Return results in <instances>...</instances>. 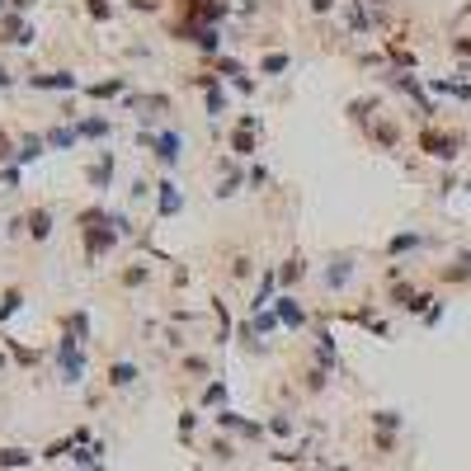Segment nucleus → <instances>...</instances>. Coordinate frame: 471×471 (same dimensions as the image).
I'll return each mask as SVG.
<instances>
[{
	"instance_id": "obj_37",
	"label": "nucleus",
	"mask_w": 471,
	"mask_h": 471,
	"mask_svg": "<svg viewBox=\"0 0 471 471\" xmlns=\"http://www.w3.org/2000/svg\"><path fill=\"white\" fill-rule=\"evenodd\" d=\"M368 5H387V0H368Z\"/></svg>"
},
{
	"instance_id": "obj_34",
	"label": "nucleus",
	"mask_w": 471,
	"mask_h": 471,
	"mask_svg": "<svg viewBox=\"0 0 471 471\" xmlns=\"http://www.w3.org/2000/svg\"><path fill=\"white\" fill-rule=\"evenodd\" d=\"M33 5H38V0H10V10H15V15H24V10H33Z\"/></svg>"
},
{
	"instance_id": "obj_35",
	"label": "nucleus",
	"mask_w": 471,
	"mask_h": 471,
	"mask_svg": "<svg viewBox=\"0 0 471 471\" xmlns=\"http://www.w3.org/2000/svg\"><path fill=\"white\" fill-rule=\"evenodd\" d=\"M10 85H15V76H10V71L0 66V90H10Z\"/></svg>"
},
{
	"instance_id": "obj_13",
	"label": "nucleus",
	"mask_w": 471,
	"mask_h": 471,
	"mask_svg": "<svg viewBox=\"0 0 471 471\" xmlns=\"http://www.w3.org/2000/svg\"><path fill=\"white\" fill-rule=\"evenodd\" d=\"M302 273H307V259H302V254H292V259H288V264L278 269V283H283V288H292V283H297Z\"/></svg>"
},
{
	"instance_id": "obj_30",
	"label": "nucleus",
	"mask_w": 471,
	"mask_h": 471,
	"mask_svg": "<svg viewBox=\"0 0 471 471\" xmlns=\"http://www.w3.org/2000/svg\"><path fill=\"white\" fill-rule=\"evenodd\" d=\"M123 283H127V288H137V283H146V269H123Z\"/></svg>"
},
{
	"instance_id": "obj_8",
	"label": "nucleus",
	"mask_w": 471,
	"mask_h": 471,
	"mask_svg": "<svg viewBox=\"0 0 471 471\" xmlns=\"http://www.w3.org/2000/svg\"><path fill=\"white\" fill-rule=\"evenodd\" d=\"M38 90H76V76L71 71H47V76H33Z\"/></svg>"
},
{
	"instance_id": "obj_18",
	"label": "nucleus",
	"mask_w": 471,
	"mask_h": 471,
	"mask_svg": "<svg viewBox=\"0 0 471 471\" xmlns=\"http://www.w3.org/2000/svg\"><path fill=\"white\" fill-rule=\"evenodd\" d=\"M76 137H80V127H52V132H47V146H76Z\"/></svg>"
},
{
	"instance_id": "obj_26",
	"label": "nucleus",
	"mask_w": 471,
	"mask_h": 471,
	"mask_svg": "<svg viewBox=\"0 0 471 471\" xmlns=\"http://www.w3.org/2000/svg\"><path fill=\"white\" fill-rule=\"evenodd\" d=\"M85 15H90V19H109L113 5H109V0H85Z\"/></svg>"
},
{
	"instance_id": "obj_1",
	"label": "nucleus",
	"mask_w": 471,
	"mask_h": 471,
	"mask_svg": "<svg viewBox=\"0 0 471 471\" xmlns=\"http://www.w3.org/2000/svg\"><path fill=\"white\" fill-rule=\"evenodd\" d=\"M80 344H85V340H80V335H71V330L57 340V368H62V382H66V387H76L80 377H85V354H80Z\"/></svg>"
},
{
	"instance_id": "obj_4",
	"label": "nucleus",
	"mask_w": 471,
	"mask_h": 471,
	"mask_svg": "<svg viewBox=\"0 0 471 471\" xmlns=\"http://www.w3.org/2000/svg\"><path fill=\"white\" fill-rule=\"evenodd\" d=\"M146 146H156V160L160 165H174L179 151H184V137L179 132H160V137H146Z\"/></svg>"
},
{
	"instance_id": "obj_2",
	"label": "nucleus",
	"mask_w": 471,
	"mask_h": 471,
	"mask_svg": "<svg viewBox=\"0 0 471 471\" xmlns=\"http://www.w3.org/2000/svg\"><path fill=\"white\" fill-rule=\"evenodd\" d=\"M420 146H424V156H434V160H457V146H462V141H457L453 132H439V127H424Z\"/></svg>"
},
{
	"instance_id": "obj_19",
	"label": "nucleus",
	"mask_w": 471,
	"mask_h": 471,
	"mask_svg": "<svg viewBox=\"0 0 471 471\" xmlns=\"http://www.w3.org/2000/svg\"><path fill=\"white\" fill-rule=\"evenodd\" d=\"M373 137H377V141H382V146H396V141H401V127H396V123H392V118H382V123H377V127H373Z\"/></svg>"
},
{
	"instance_id": "obj_27",
	"label": "nucleus",
	"mask_w": 471,
	"mask_h": 471,
	"mask_svg": "<svg viewBox=\"0 0 471 471\" xmlns=\"http://www.w3.org/2000/svg\"><path fill=\"white\" fill-rule=\"evenodd\" d=\"M264 429H269V434H278V439H288V434H292V420H288V415H273Z\"/></svg>"
},
{
	"instance_id": "obj_22",
	"label": "nucleus",
	"mask_w": 471,
	"mask_h": 471,
	"mask_svg": "<svg viewBox=\"0 0 471 471\" xmlns=\"http://www.w3.org/2000/svg\"><path fill=\"white\" fill-rule=\"evenodd\" d=\"M203 406H217V410H226V387H221V382H207V392H203Z\"/></svg>"
},
{
	"instance_id": "obj_11",
	"label": "nucleus",
	"mask_w": 471,
	"mask_h": 471,
	"mask_svg": "<svg viewBox=\"0 0 471 471\" xmlns=\"http://www.w3.org/2000/svg\"><path fill=\"white\" fill-rule=\"evenodd\" d=\"M127 90V76H113V80H99V85H90V99H113V94H123Z\"/></svg>"
},
{
	"instance_id": "obj_31",
	"label": "nucleus",
	"mask_w": 471,
	"mask_h": 471,
	"mask_svg": "<svg viewBox=\"0 0 471 471\" xmlns=\"http://www.w3.org/2000/svg\"><path fill=\"white\" fill-rule=\"evenodd\" d=\"M10 156H19V146L10 141V132H0V160H10Z\"/></svg>"
},
{
	"instance_id": "obj_33",
	"label": "nucleus",
	"mask_w": 471,
	"mask_h": 471,
	"mask_svg": "<svg viewBox=\"0 0 471 471\" xmlns=\"http://www.w3.org/2000/svg\"><path fill=\"white\" fill-rule=\"evenodd\" d=\"M311 10H316V15H330V10H335V0H311Z\"/></svg>"
},
{
	"instance_id": "obj_17",
	"label": "nucleus",
	"mask_w": 471,
	"mask_h": 471,
	"mask_svg": "<svg viewBox=\"0 0 471 471\" xmlns=\"http://www.w3.org/2000/svg\"><path fill=\"white\" fill-rule=\"evenodd\" d=\"M420 240H424V236H415V231H401V236H392V240H387V254H406V250H415Z\"/></svg>"
},
{
	"instance_id": "obj_20",
	"label": "nucleus",
	"mask_w": 471,
	"mask_h": 471,
	"mask_svg": "<svg viewBox=\"0 0 471 471\" xmlns=\"http://www.w3.org/2000/svg\"><path fill=\"white\" fill-rule=\"evenodd\" d=\"M80 137H109V118H80Z\"/></svg>"
},
{
	"instance_id": "obj_7",
	"label": "nucleus",
	"mask_w": 471,
	"mask_h": 471,
	"mask_svg": "<svg viewBox=\"0 0 471 471\" xmlns=\"http://www.w3.org/2000/svg\"><path fill=\"white\" fill-rule=\"evenodd\" d=\"M24 231H29L33 240H47V236H52V212H47V207H33L29 217H24Z\"/></svg>"
},
{
	"instance_id": "obj_14",
	"label": "nucleus",
	"mask_w": 471,
	"mask_h": 471,
	"mask_svg": "<svg viewBox=\"0 0 471 471\" xmlns=\"http://www.w3.org/2000/svg\"><path fill=\"white\" fill-rule=\"evenodd\" d=\"M109 174H113V156L104 151V156H99V165H90V184L94 188H109Z\"/></svg>"
},
{
	"instance_id": "obj_16",
	"label": "nucleus",
	"mask_w": 471,
	"mask_h": 471,
	"mask_svg": "<svg viewBox=\"0 0 471 471\" xmlns=\"http://www.w3.org/2000/svg\"><path fill=\"white\" fill-rule=\"evenodd\" d=\"M33 462V453L29 448H0V467L10 471V467H29Z\"/></svg>"
},
{
	"instance_id": "obj_9",
	"label": "nucleus",
	"mask_w": 471,
	"mask_h": 471,
	"mask_svg": "<svg viewBox=\"0 0 471 471\" xmlns=\"http://www.w3.org/2000/svg\"><path fill=\"white\" fill-rule=\"evenodd\" d=\"M179 207H184V198H179V188L165 179V184H160V198H156V212L160 217H170V212H179Z\"/></svg>"
},
{
	"instance_id": "obj_29",
	"label": "nucleus",
	"mask_w": 471,
	"mask_h": 471,
	"mask_svg": "<svg viewBox=\"0 0 471 471\" xmlns=\"http://www.w3.org/2000/svg\"><path fill=\"white\" fill-rule=\"evenodd\" d=\"M43 156V141L38 137H24V151H19V160H38Z\"/></svg>"
},
{
	"instance_id": "obj_23",
	"label": "nucleus",
	"mask_w": 471,
	"mask_h": 471,
	"mask_svg": "<svg viewBox=\"0 0 471 471\" xmlns=\"http://www.w3.org/2000/svg\"><path fill=\"white\" fill-rule=\"evenodd\" d=\"M217 38H221L217 29H193V43L203 47V52H217Z\"/></svg>"
},
{
	"instance_id": "obj_6",
	"label": "nucleus",
	"mask_w": 471,
	"mask_h": 471,
	"mask_svg": "<svg viewBox=\"0 0 471 471\" xmlns=\"http://www.w3.org/2000/svg\"><path fill=\"white\" fill-rule=\"evenodd\" d=\"M250 132H254V118H240V127L231 132V151H236L240 160L254 156V137H250Z\"/></svg>"
},
{
	"instance_id": "obj_15",
	"label": "nucleus",
	"mask_w": 471,
	"mask_h": 471,
	"mask_svg": "<svg viewBox=\"0 0 471 471\" xmlns=\"http://www.w3.org/2000/svg\"><path fill=\"white\" fill-rule=\"evenodd\" d=\"M373 424H377V434H401V415L396 410H373Z\"/></svg>"
},
{
	"instance_id": "obj_25",
	"label": "nucleus",
	"mask_w": 471,
	"mask_h": 471,
	"mask_svg": "<svg viewBox=\"0 0 471 471\" xmlns=\"http://www.w3.org/2000/svg\"><path fill=\"white\" fill-rule=\"evenodd\" d=\"M373 109H377V99H354V104H349V113H354L359 123H368V118H373Z\"/></svg>"
},
{
	"instance_id": "obj_24",
	"label": "nucleus",
	"mask_w": 471,
	"mask_h": 471,
	"mask_svg": "<svg viewBox=\"0 0 471 471\" xmlns=\"http://www.w3.org/2000/svg\"><path fill=\"white\" fill-rule=\"evenodd\" d=\"M193 429H198V410H184V415H179V439H193Z\"/></svg>"
},
{
	"instance_id": "obj_38",
	"label": "nucleus",
	"mask_w": 471,
	"mask_h": 471,
	"mask_svg": "<svg viewBox=\"0 0 471 471\" xmlns=\"http://www.w3.org/2000/svg\"><path fill=\"white\" fill-rule=\"evenodd\" d=\"M5 5H10V0H0V10H5Z\"/></svg>"
},
{
	"instance_id": "obj_5",
	"label": "nucleus",
	"mask_w": 471,
	"mask_h": 471,
	"mask_svg": "<svg viewBox=\"0 0 471 471\" xmlns=\"http://www.w3.org/2000/svg\"><path fill=\"white\" fill-rule=\"evenodd\" d=\"M273 316H278L288 330H302V325H307V311H302L297 297H288V292H283V297H273Z\"/></svg>"
},
{
	"instance_id": "obj_10",
	"label": "nucleus",
	"mask_w": 471,
	"mask_h": 471,
	"mask_svg": "<svg viewBox=\"0 0 471 471\" xmlns=\"http://www.w3.org/2000/svg\"><path fill=\"white\" fill-rule=\"evenodd\" d=\"M137 363H109V387H118V392H123V387H132V382H137Z\"/></svg>"
},
{
	"instance_id": "obj_21",
	"label": "nucleus",
	"mask_w": 471,
	"mask_h": 471,
	"mask_svg": "<svg viewBox=\"0 0 471 471\" xmlns=\"http://www.w3.org/2000/svg\"><path fill=\"white\" fill-rule=\"evenodd\" d=\"M316 359H321V368H335V340H330L325 330H321V344H316Z\"/></svg>"
},
{
	"instance_id": "obj_3",
	"label": "nucleus",
	"mask_w": 471,
	"mask_h": 471,
	"mask_svg": "<svg viewBox=\"0 0 471 471\" xmlns=\"http://www.w3.org/2000/svg\"><path fill=\"white\" fill-rule=\"evenodd\" d=\"M354 254H335V259H330L325 264V273H321V283H325V292H340V288H344L349 278H354Z\"/></svg>"
},
{
	"instance_id": "obj_12",
	"label": "nucleus",
	"mask_w": 471,
	"mask_h": 471,
	"mask_svg": "<svg viewBox=\"0 0 471 471\" xmlns=\"http://www.w3.org/2000/svg\"><path fill=\"white\" fill-rule=\"evenodd\" d=\"M288 66H292V57H288V52H264V62H259V71H264V76H283Z\"/></svg>"
},
{
	"instance_id": "obj_28",
	"label": "nucleus",
	"mask_w": 471,
	"mask_h": 471,
	"mask_svg": "<svg viewBox=\"0 0 471 471\" xmlns=\"http://www.w3.org/2000/svg\"><path fill=\"white\" fill-rule=\"evenodd\" d=\"M19 302H24V297H19V292H5V297H0V321H10Z\"/></svg>"
},
{
	"instance_id": "obj_36",
	"label": "nucleus",
	"mask_w": 471,
	"mask_h": 471,
	"mask_svg": "<svg viewBox=\"0 0 471 471\" xmlns=\"http://www.w3.org/2000/svg\"><path fill=\"white\" fill-rule=\"evenodd\" d=\"M457 264H462V269L471 273V250H462V254H457Z\"/></svg>"
},
{
	"instance_id": "obj_32",
	"label": "nucleus",
	"mask_w": 471,
	"mask_h": 471,
	"mask_svg": "<svg viewBox=\"0 0 471 471\" xmlns=\"http://www.w3.org/2000/svg\"><path fill=\"white\" fill-rule=\"evenodd\" d=\"M231 273H236V278H250V273H254V264H250V259H245V254H240V259H236V269H231Z\"/></svg>"
},
{
	"instance_id": "obj_39",
	"label": "nucleus",
	"mask_w": 471,
	"mask_h": 471,
	"mask_svg": "<svg viewBox=\"0 0 471 471\" xmlns=\"http://www.w3.org/2000/svg\"><path fill=\"white\" fill-rule=\"evenodd\" d=\"M0 368H5V359H0Z\"/></svg>"
}]
</instances>
